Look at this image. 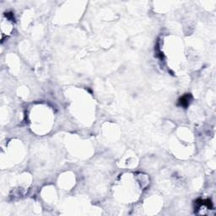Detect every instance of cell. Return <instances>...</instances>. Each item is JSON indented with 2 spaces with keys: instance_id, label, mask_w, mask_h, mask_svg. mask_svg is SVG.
Wrapping results in <instances>:
<instances>
[{
  "instance_id": "1",
  "label": "cell",
  "mask_w": 216,
  "mask_h": 216,
  "mask_svg": "<svg viewBox=\"0 0 216 216\" xmlns=\"http://www.w3.org/2000/svg\"><path fill=\"white\" fill-rule=\"evenodd\" d=\"M188 101H189V96H188V95H185V96L181 98V100H180L181 105H183V106H187V105L189 104Z\"/></svg>"
}]
</instances>
